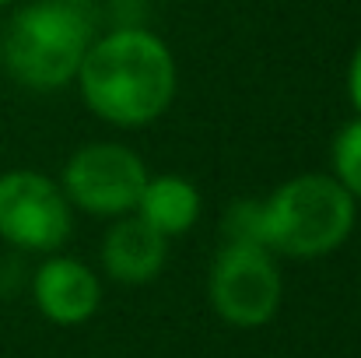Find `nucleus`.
<instances>
[{"label": "nucleus", "instance_id": "nucleus-1", "mask_svg": "<svg viewBox=\"0 0 361 358\" xmlns=\"http://www.w3.org/2000/svg\"><path fill=\"white\" fill-rule=\"evenodd\" d=\"M92 117L116 130H140L169 113L179 67L161 35L144 25H113L95 35L74 78Z\"/></svg>", "mask_w": 361, "mask_h": 358}, {"label": "nucleus", "instance_id": "nucleus-2", "mask_svg": "<svg viewBox=\"0 0 361 358\" xmlns=\"http://www.w3.org/2000/svg\"><path fill=\"white\" fill-rule=\"evenodd\" d=\"M95 35L88 4L28 0L11 11L0 32V67L28 92H63L74 85Z\"/></svg>", "mask_w": 361, "mask_h": 358}, {"label": "nucleus", "instance_id": "nucleus-3", "mask_svg": "<svg viewBox=\"0 0 361 358\" xmlns=\"http://www.w3.org/2000/svg\"><path fill=\"white\" fill-rule=\"evenodd\" d=\"M358 225L355 197L330 172H298L263 197V242L281 260H323Z\"/></svg>", "mask_w": 361, "mask_h": 358}, {"label": "nucleus", "instance_id": "nucleus-4", "mask_svg": "<svg viewBox=\"0 0 361 358\" xmlns=\"http://www.w3.org/2000/svg\"><path fill=\"white\" fill-rule=\"evenodd\" d=\"M284 299L281 263L267 246L221 242L207 267V302L218 320L239 330L267 327Z\"/></svg>", "mask_w": 361, "mask_h": 358}, {"label": "nucleus", "instance_id": "nucleus-5", "mask_svg": "<svg viewBox=\"0 0 361 358\" xmlns=\"http://www.w3.org/2000/svg\"><path fill=\"white\" fill-rule=\"evenodd\" d=\"M147 176L151 172H147L144 158L130 144L88 141V144L74 148V155L63 162V172L56 183L74 211L113 222L123 215H133Z\"/></svg>", "mask_w": 361, "mask_h": 358}, {"label": "nucleus", "instance_id": "nucleus-6", "mask_svg": "<svg viewBox=\"0 0 361 358\" xmlns=\"http://www.w3.org/2000/svg\"><path fill=\"white\" fill-rule=\"evenodd\" d=\"M74 236V208L56 179L39 169L0 176V239L18 253H60Z\"/></svg>", "mask_w": 361, "mask_h": 358}, {"label": "nucleus", "instance_id": "nucleus-7", "mask_svg": "<svg viewBox=\"0 0 361 358\" xmlns=\"http://www.w3.org/2000/svg\"><path fill=\"white\" fill-rule=\"evenodd\" d=\"M32 302L56 327H81L102 309V278L78 256L46 253L32 270Z\"/></svg>", "mask_w": 361, "mask_h": 358}, {"label": "nucleus", "instance_id": "nucleus-8", "mask_svg": "<svg viewBox=\"0 0 361 358\" xmlns=\"http://www.w3.org/2000/svg\"><path fill=\"white\" fill-rule=\"evenodd\" d=\"M165 260H169V239L144 225L137 215L113 218L99 242L102 274L126 288L151 285L165 270Z\"/></svg>", "mask_w": 361, "mask_h": 358}, {"label": "nucleus", "instance_id": "nucleus-9", "mask_svg": "<svg viewBox=\"0 0 361 358\" xmlns=\"http://www.w3.org/2000/svg\"><path fill=\"white\" fill-rule=\"evenodd\" d=\"M200 211H204V197H200L197 183H190L179 172L147 176V183L137 197V208H133V215L144 225H151L169 242L193 232L197 222H200Z\"/></svg>", "mask_w": 361, "mask_h": 358}, {"label": "nucleus", "instance_id": "nucleus-10", "mask_svg": "<svg viewBox=\"0 0 361 358\" xmlns=\"http://www.w3.org/2000/svg\"><path fill=\"white\" fill-rule=\"evenodd\" d=\"M330 176L361 204V117L337 130L330 144Z\"/></svg>", "mask_w": 361, "mask_h": 358}, {"label": "nucleus", "instance_id": "nucleus-11", "mask_svg": "<svg viewBox=\"0 0 361 358\" xmlns=\"http://www.w3.org/2000/svg\"><path fill=\"white\" fill-rule=\"evenodd\" d=\"M263 197H239L228 204L221 218V242H249V246H267L263 242Z\"/></svg>", "mask_w": 361, "mask_h": 358}, {"label": "nucleus", "instance_id": "nucleus-12", "mask_svg": "<svg viewBox=\"0 0 361 358\" xmlns=\"http://www.w3.org/2000/svg\"><path fill=\"white\" fill-rule=\"evenodd\" d=\"M348 99H351L355 113L361 117V42L355 46V53L348 60Z\"/></svg>", "mask_w": 361, "mask_h": 358}, {"label": "nucleus", "instance_id": "nucleus-13", "mask_svg": "<svg viewBox=\"0 0 361 358\" xmlns=\"http://www.w3.org/2000/svg\"><path fill=\"white\" fill-rule=\"evenodd\" d=\"M18 0H0V11H7V7H14Z\"/></svg>", "mask_w": 361, "mask_h": 358}, {"label": "nucleus", "instance_id": "nucleus-14", "mask_svg": "<svg viewBox=\"0 0 361 358\" xmlns=\"http://www.w3.org/2000/svg\"><path fill=\"white\" fill-rule=\"evenodd\" d=\"M67 4H88V0H67Z\"/></svg>", "mask_w": 361, "mask_h": 358}]
</instances>
